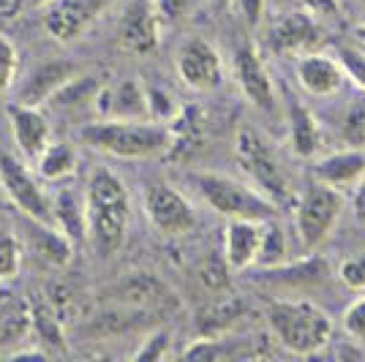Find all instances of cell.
Returning a JSON list of instances; mask_svg holds the SVG:
<instances>
[{"label": "cell", "instance_id": "52a82bcc", "mask_svg": "<svg viewBox=\"0 0 365 362\" xmlns=\"http://www.w3.org/2000/svg\"><path fill=\"white\" fill-rule=\"evenodd\" d=\"M0 191L25 218L52 224V199L44 191V180L33 175L25 158L0 152Z\"/></svg>", "mask_w": 365, "mask_h": 362}, {"label": "cell", "instance_id": "484cf974", "mask_svg": "<svg viewBox=\"0 0 365 362\" xmlns=\"http://www.w3.org/2000/svg\"><path fill=\"white\" fill-rule=\"evenodd\" d=\"M31 338V305L28 300H16L3 294L0 300V348L25 343Z\"/></svg>", "mask_w": 365, "mask_h": 362}, {"label": "cell", "instance_id": "f6af8a7d", "mask_svg": "<svg viewBox=\"0 0 365 362\" xmlns=\"http://www.w3.org/2000/svg\"><path fill=\"white\" fill-rule=\"evenodd\" d=\"M213 9H229V6H235V0H207Z\"/></svg>", "mask_w": 365, "mask_h": 362}, {"label": "cell", "instance_id": "f35d334b", "mask_svg": "<svg viewBox=\"0 0 365 362\" xmlns=\"http://www.w3.org/2000/svg\"><path fill=\"white\" fill-rule=\"evenodd\" d=\"M153 3H155V11H158V19H161V22L182 19V16L197 6V0H153Z\"/></svg>", "mask_w": 365, "mask_h": 362}, {"label": "cell", "instance_id": "7c38bea8", "mask_svg": "<svg viewBox=\"0 0 365 362\" xmlns=\"http://www.w3.org/2000/svg\"><path fill=\"white\" fill-rule=\"evenodd\" d=\"M235 82L240 93L245 95V101L259 109V112H270L275 109V88H273V76L267 71V66L262 61V55L257 52L254 44L237 46L235 52Z\"/></svg>", "mask_w": 365, "mask_h": 362}, {"label": "cell", "instance_id": "9c48e42d", "mask_svg": "<svg viewBox=\"0 0 365 362\" xmlns=\"http://www.w3.org/2000/svg\"><path fill=\"white\" fill-rule=\"evenodd\" d=\"M178 74L182 85L197 93H210L224 82V61L221 52L205 38H188L178 49Z\"/></svg>", "mask_w": 365, "mask_h": 362}, {"label": "cell", "instance_id": "e0dca14e", "mask_svg": "<svg viewBox=\"0 0 365 362\" xmlns=\"http://www.w3.org/2000/svg\"><path fill=\"white\" fill-rule=\"evenodd\" d=\"M109 297L115 300V305L137 308V311H150V308L155 311V308L175 305V297L167 284H161L150 272H128L120 284L109 289Z\"/></svg>", "mask_w": 365, "mask_h": 362}, {"label": "cell", "instance_id": "bcb514c9", "mask_svg": "<svg viewBox=\"0 0 365 362\" xmlns=\"http://www.w3.org/2000/svg\"><path fill=\"white\" fill-rule=\"evenodd\" d=\"M14 9V0H0V16H6Z\"/></svg>", "mask_w": 365, "mask_h": 362}, {"label": "cell", "instance_id": "30bf717a", "mask_svg": "<svg viewBox=\"0 0 365 362\" xmlns=\"http://www.w3.org/2000/svg\"><path fill=\"white\" fill-rule=\"evenodd\" d=\"M115 0H49L41 6V19L49 36L58 41H74L107 11Z\"/></svg>", "mask_w": 365, "mask_h": 362}, {"label": "cell", "instance_id": "ba28073f", "mask_svg": "<svg viewBox=\"0 0 365 362\" xmlns=\"http://www.w3.org/2000/svg\"><path fill=\"white\" fill-rule=\"evenodd\" d=\"M145 215L164 237H182L197 227L194 205L167 182H153L145 188Z\"/></svg>", "mask_w": 365, "mask_h": 362}, {"label": "cell", "instance_id": "74e56055", "mask_svg": "<svg viewBox=\"0 0 365 362\" xmlns=\"http://www.w3.org/2000/svg\"><path fill=\"white\" fill-rule=\"evenodd\" d=\"M341 324H344V332L349 335L351 341H365V297H357L344 311Z\"/></svg>", "mask_w": 365, "mask_h": 362}, {"label": "cell", "instance_id": "7dc6e473", "mask_svg": "<svg viewBox=\"0 0 365 362\" xmlns=\"http://www.w3.org/2000/svg\"><path fill=\"white\" fill-rule=\"evenodd\" d=\"M28 3H31V6H36V9H41V6H44V3H49V0H28Z\"/></svg>", "mask_w": 365, "mask_h": 362}, {"label": "cell", "instance_id": "f546056e", "mask_svg": "<svg viewBox=\"0 0 365 362\" xmlns=\"http://www.w3.org/2000/svg\"><path fill=\"white\" fill-rule=\"evenodd\" d=\"M245 314V305L240 300H224L213 305V308H207L202 319H199V330L205 332V335H227V330L235 324V321H240V316Z\"/></svg>", "mask_w": 365, "mask_h": 362}, {"label": "cell", "instance_id": "ee69618b", "mask_svg": "<svg viewBox=\"0 0 365 362\" xmlns=\"http://www.w3.org/2000/svg\"><path fill=\"white\" fill-rule=\"evenodd\" d=\"M354 38H357V41L365 46V22H360V25L354 28Z\"/></svg>", "mask_w": 365, "mask_h": 362}, {"label": "cell", "instance_id": "8992f818", "mask_svg": "<svg viewBox=\"0 0 365 362\" xmlns=\"http://www.w3.org/2000/svg\"><path fill=\"white\" fill-rule=\"evenodd\" d=\"M344 212V194L330 185L314 182L305 185L294 199V234L305 254H314L322 242L333 234Z\"/></svg>", "mask_w": 365, "mask_h": 362}, {"label": "cell", "instance_id": "603a6c76", "mask_svg": "<svg viewBox=\"0 0 365 362\" xmlns=\"http://www.w3.org/2000/svg\"><path fill=\"white\" fill-rule=\"evenodd\" d=\"M287 118H289V145L297 158H314L322 150V131L319 120L314 118V112L300 101H289L287 106Z\"/></svg>", "mask_w": 365, "mask_h": 362}, {"label": "cell", "instance_id": "d590c367", "mask_svg": "<svg viewBox=\"0 0 365 362\" xmlns=\"http://www.w3.org/2000/svg\"><path fill=\"white\" fill-rule=\"evenodd\" d=\"M338 63H341L346 79H351V82L365 93V55L363 52H357V49H351V46H341V49H338Z\"/></svg>", "mask_w": 365, "mask_h": 362}, {"label": "cell", "instance_id": "7bdbcfd3", "mask_svg": "<svg viewBox=\"0 0 365 362\" xmlns=\"http://www.w3.org/2000/svg\"><path fill=\"white\" fill-rule=\"evenodd\" d=\"M351 212L360 224H365V172L360 175V180L351 185Z\"/></svg>", "mask_w": 365, "mask_h": 362}, {"label": "cell", "instance_id": "1f68e13d", "mask_svg": "<svg viewBox=\"0 0 365 362\" xmlns=\"http://www.w3.org/2000/svg\"><path fill=\"white\" fill-rule=\"evenodd\" d=\"M22 267V242L11 229H0V284L16 278Z\"/></svg>", "mask_w": 365, "mask_h": 362}, {"label": "cell", "instance_id": "d6a6232c", "mask_svg": "<svg viewBox=\"0 0 365 362\" xmlns=\"http://www.w3.org/2000/svg\"><path fill=\"white\" fill-rule=\"evenodd\" d=\"M145 93H148V115L150 120L158 123H175L180 118V104L175 101V95L158 85H145Z\"/></svg>", "mask_w": 365, "mask_h": 362}, {"label": "cell", "instance_id": "5bb4252c", "mask_svg": "<svg viewBox=\"0 0 365 362\" xmlns=\"http://www.w3.org/2000/svg\"><path fill=\"white\" fill-rule=\"evenodd\" d=\"M93 106L98 120H150L145 82L139 79H120L115 85H101Z\"/></svg>", "mask_w": 365, "mask_h": 362}, {"label": "cell", "instance_id": "ab89813d", "mask_svg": "<svg viewBox=\"0 0 365 362\" xmlns=\"http://www.w3.org/2000/svg\"><path fill=\"white\" fill-rule=\"evenodd\" d=\"M235 6H237V11L243 16V22L254 31L262 25V19H264V11H267V0H235Z\"/></svg>", "mask_w": 365, "mask_h": 362}, {"label": "cell", "instance_id": "60d3db41", "mask_svg": "<svg viewBox=\"0 0 365 362\" xmlns=\"http://www.w3.org/2000/svg\"><path fill=\"white\" fill-rule=\"evenodd\" d=\"M229 272H232V270L227 267L224 257L213 259V262H207V264H205V270H202V281H205L210 289H221V286H227Z\"/></svg>", "mask_w": 365, "mask_h": 362}, {"label": "cell", "instance_id": "e575fe53", "mask_svg": "<svg viewBox=\"0 0 365 362\" xmlns=\"http://www.w3.org/2000/svg\"><path fill=\"white\" fill-rule=\"evenodd\" d=\"M338 281L351 291H363L365 294V254L346 257L338 264Z\"/></svg>", "mask_w": 365, "mask_h": 362}, {"label": "cell", "instance_id": "d4e9b609", "mask_svg": "<svg viewBox=\"0 0 365 362\" xmlns=\"http://www.w3.org/2000/svg\"><path fill=\"white\" fill-rule=\"evenodd\" d=\"M330 275V267L324 259H314V254H305L300 262H284L278 267H267V281L270 284H281V286H311V284H322Z\"/></svg>", "mask_w": 365, "mask_h": 362}, {"label": "cell", "instance_id": "ac0fdd59", "mask_svg": "<svg viewBox=\"0 0 365 362\" xmlns=\"http://www.w3.org/2000/svg\"><path fill=\"white\" fill-rule=\"evenodd\" d=\"M365 172V152L360 148H344V150L314 155L311 161V180L330 185L335 191H351V185L360 180Z\"/></svg>", "mask_w": 365, "mask_h": 362}, {"label": "cell", "instance_id": "cb8c5ba5", "mask_svg": "<svg viewBox=\"0 0 365 362\" xmlns=\"http://www.w3.org/2000/svg\"><path fill=\"white\" fill-rule=\"evenodd\" d=\"M31 248L36 257L44 259L52 267H66L74 257L71 240L55 224H44V221H31Z\"/></svg>", "mask_w": 365, "mask_h": 362}, {"label": "cell", "instance_id": "4316f807", "mask_svg": "<svg viewBox=\"0 0 365 362\" xmlns=\"http://www.w3.org/2000/svg\"><path fill=\"white\" fill-rule=\"evenodd\" d=\"M33 166H36V175L44 182L68 180L76 172V152L66 142H49Z\"/></svg>", "mask_w": 365, "mask_h": 362}, {"label": "cell", "instance_id": "3957f363", "mask_svg": "<svg viewBox=\"0 0 365 362\" xmlns=\"http://www.w3.org/2000/svg\"><path fill=\"white\" fill-rule=\"evenodd\" d=\"M267 327L275 343L297 357L319 354L333 338V319L308 300H275L267 305Z\"/></svg>", "mask_w": 365, "mask_h": 362}, {"label": "cell", "instance_id": "7a4b0ae2", "mask_svg": "<svg viewBox=\"0 0 365 362\" xmlns=\"http://www.w3.org/2000/svg\"><path fill=\"white\" fill-rule=\"evenodd\" d=\"M82 139L123 161H148L175 150V128L158 120H98L82 128Z\"/></svg>", "mask_w": 365, "mask_h": 362}, {"label": "cell", "instance_id": "5b68a950", "mask_svg": "<svg viewBox=\"0 0 365 362\" xmlns=\"http://www.w3.org/2000/svg\"><path fill=\"white\" fill-rule=\"evenodd\" d=\"M235 155H237V164L245 172V177L251 180V185L259 194H264L275 205L289 199V177H287L275 150L257 128H248V125L237 128Z\"/></svg>", "mask_w": 365, "mask_h": 362}, {"label": "cell", "instance_id": "4dcf8cb0", "mask_svg": "<svg viewBox=\"0 0 365 362\" xmlns=\"http://www.w3.org/2000/svg\"><path fill=\"white\" fill-rule=\"evenodd\" d=\"M341 139L346 148H365V98H351L344 120H341Z\"/></svg>", "mask_w": 365, "mask_h": 362}, {"label": "cell", "instance_id": "2e32d148", "mask_svg": "<svg viewBox=\"0 0 365 362\" xmlns=\"http://www.w3.org/2000/svg\"><path fill=\"white\" fill-rule=\"evenodd\" d=\"M9 123H11V134L22 158L28 164H36V158L46 150V145L52 142V128L44 118L41 106H25L11 104L9 106Z\"/></svg>", "mask_w": 365, "mask_h": 362}, {"label": "cell", "instance_id": "8fae6325", "mask_svg": "<svg viewBox=\"0 0 365 362\" xmlns=\"http://www.w3.org/2000/svg\"><path fill=\"white\" fill-rule=\"evenodd\" d=\"M322 41H324V31H322L319 19L303 9L281 16L267 36V44L275 55H292V58H300L305 52H317Z\"/></svg>", "mask_w": 365, "mask_h": 362}, {"label": "cell", "instance_id": "9a60e30c", "mask_svg": "<svg viewBox=\"0 0 365 362\" xmlns=\"http://www.w3.org/2000/svg\"><path fill=\"white\" fill-rule=\"evenodd\" d=\"M76 74H79V68L71 61L38 63V66H33L31 71L22 76V82L16 88V104H25V106L46 104Z\"/></svg>", "mask_w": 365, "mask_h": 362}, {"label": "cell", "instance_id": "6da1fadb", "mask_svg": "<svg viewBox=\"0 0 365 362\" xmlns=\"http://www.w3.org/2000/svg\"><path fill=\"white\" fill-rule=\"evenodd\" d=\"M85 210H88V240L98 257L118 254L131 224V197L125 182L107 166L93 169L85 185Z\"/></svg>", "mask_w": 365, "mask_h": 362}, {"label": "cell", "instance_id": "f1b7e54d", "mask_svg": "<svg viewBox=\"0 0 365 362\" xmlns=\"http://www.w3.org/2000/svg\"><path fill=\"white\" fill-rule=\"evenodd\" d=\"M101 88L98 76H82L76 74L71 76L61 90L55 93L46 104H52L55 109H79V106H88L96 101V93Z\"/></svg>", "mask_w": 365, "mask_h": 362}, {"label": "cell", "instance_id": "ffe728a7", "mask_svg": "<svg viewBox=\"0 0 365 362\" xmlns=\"http://www.w3.org/2000/svg\"><path fill=\"white\" fill-rule=\"evenodd\" d=\"M259 232L262 221L251 218H229L224 229V262L232 272H243L257 264Z\"/></svg>", "mask_w": 365, "mask_h": 362}, {"label": "cell", "instance_id": "b9f144b4", "mask_svg": "<svg viewBox=\"0 0 365 362\" xmlns=\"http://www.w3.org/2000/svg\"><path fill=\"white\" fill-rule=\"evenodd\" d=\"M297 6L311 16H317V19H333V16L341 14L338 0H297Z\"/></svg>", "mask_w": 365, "mask_h": 362}, {"label": "cell", "instance_id": "4fadbf2b", "mask_svg": "<svg viewBox=\"0 0 365 362\" xmlns=\"http://www.w3.org/2000/svg\"><path fill=\"white\" fill-rule=\"evenodd\" d=\"M161 19L153 0H128L118 22V41L125 52L148 55L158 46Z\"/></svg>", "mask_w": 365, "mask_h": 362}, {"label": "cell", "instance_id": "7402d4cb", "mask_svg": "<svg viewBox=\"0 0 365 362\" xmlns=\"http://www.w3.org/2000/svg\"><path fill=\"white\" fill-rule=\"evenodd\" d=\"M28 305H31V335L36 338L38 348L46 357H63L68 351V343H66V330H63L61 316L52 311V305L46 302L44 294L33 291Z\"/></svg>", "mask_w": 365, "mask_h": 362}, {"label": "cell", "instance_id": "836d02e7", "mask_svg": "<svg viewBox=\"0 0 365 362\" xmlns=\"http://www.w3.org/2000/svg\"><path fill=\"white\" fill-rule=\"evenodd\" d=\"M16 71H19V55L16 46L0 33V98L14 88Z\"/></svg>", "mask_w": 365, "mask_h": 362}, {"label": "cell", "instance_id": "681fc988", "mask_svg": "<svg viewBox=\"0 0 365 362\" xmlns=\"http://www.w3.org/2000/svg\"><path fill=\"white\" fill-rule=\"evenodd\" d=\"M3 294H6V291H0V300H3Z\"/></svg>", "mask_w": 365, "mask_h": 362}, {"label": "cell", "instance_id": "83f0119b", "mask_svg": "<svg viewBox=\"0 0 365 362\" xmlns=\"http://www.w3.org/2000/svg\"><path fill=\"white\" fill-rule=\"evenodd\" d=\"M284 262H289L287 232H284V227L275 218H267V221H262V232H259L257 264L267 270V267H278Z\"/></svg>", "mask_w": 365, "mask_h": 362}, {"label": "cell", "instance_id": "d6986e66", "mask_svg": "<svg viewBox=\"0 0 365 362\" xmlns=\"http://www.w3.org/2000/svg\"><path fill=\"white\" fill-rule=\"evenodd\" d=\"M294 74H297V82L308 95H317V98H330L335 93L344 88V68L338 58H330V55H322V52H305L297 58V66H294Z\"/></svg>", "mask_w": 365, "mask_h": 362}, {"label": "cell", "instance_id": "44dd1931", "mask_svg": "<svg viewBox=\"0 0 365 362\" xmlns=\"http://www.w3.org/2000/svg\"><path fill=\"white\" fill-rule=\"evenodd\" d=\"M52 224L71 240V245H82L88 240V210H85V191L74 185H63L52 194Z\"/></svg>", "mask_w": 365, "mask_h": 362}, {"label": "cell", "instance_id": "277c9868", "mask_svg": "<svg viewBox=\"0 0 365 362\" xmlns=\"http://www.w3.org/2000/svg\"><path fill=\"white\" fill-rule=\"evenodd\" d=\"M191 182L205 199V205L224 218H251V221H267L275 215V202L259 194L251 182H240L229 175L218 172H194Z\"/></svg>", "mask_w": 365, "mask_h": 362}, {"label": "cell", "instance_id": "8d00e7d4", "mask_svg": "<svg viewBox=\"0 0 365 362\" xmlns=\"http://www.w3.org/2000/svg\"><path fill=\"white\" fill-rule=\"evenodd\" d=\"M169 346H172V335L167 330H155L134 351V360H161L169 354Z\"/></svg>", "mask_w": 365, "mask_h": 362}, {"label": "cell", "instance_id": "c3c4849f", "mask_svg": "<svg viewBox=\"0 0 365 362\" xmlns=\"http://www.w3.org/2000/svg\"><path fill=\"white\" fill-rule=\"evenodd\" d=\"M363 22H365V0H363Z\"/></svg>", "mask_w": 365, "mask_h": 362}]
</instances>
